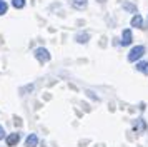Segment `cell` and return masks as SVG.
<instances>
[{"label":"cell","instance_id":"8992f818","mask_svg":"<svg viewBox=\"0 0 148 147\" xmlns=\"http://www.w3.org/2000/svg\"><path fill=\"white\" fill-rule=\"evenodd\" d=\"M90 39V35L87 32H82V33H77L75 35V40L78 42V44H87V40Z\"/></svg>","mask_w":148,"mask_h":147},{"label":"cell","instance_id":"30bf717a","mask_svg":"<svg viewBox=\"0 0 148 147\" xmlns=\"http://www.w3.org/2000/svg\"><path fill=\"white\" fill-rule=\"evenodd\" d=\"M12 5L15 8H22V7L25 5V0H12Z\"/></svg>","mask_w":148,"mask_h":147},{"label":"cell","instance_id":"52a82bcc","mask_svg":"<svg viewBox=\"0 0 148 147\" xmlns=\"http://www.w3.org/2000/svg\"><path fill=\"white\" fill-rule=\"evenodd\" d=\"M132 27L143 28V19H141V15H135L133 19H132Z\"/></svg>","mask_w":148,"mask_h":147},{"label":"cell","instance_id":"8fae6325","mask_svg":"<svg viewBox=\"0 0 148 147\" xmlns=\"http://www.w3.org/2000/svg\"><path fill=\"white\" fill-rule=\"evenodd\" d=\"M7 8H8V5L3 2V0H0V15H3V13L7 12Z\"/></svg>","mask_w":148,"mask_h":147},{"label":"cell","instance_id":"7c38bea8","mask_svg":"<svg viewBox=\"0 0 148 147\" xmlns=\"http://www.w3.org/2000/svg\"><path fill=\"white\" fill-rule=\"evenodd\" d=\"M145 122L143 120H138V124H135V130H141V129H145Z\"/></svg>","mask_w":148,"mask_h":147},{"label":"cell","instance_id":"6da1fadb","mask_svg":"<svg viewBox=\"0 0 148 147\" xmlns=\"http://www.w3.org/2000/svg\"><path fill=\"white\" fill-rule=\"evenodd\" d=\"M145 53V47L143 45H136V47H133L132 50H130V53H128V60L130 62H135V60H138Z\"/></svg>","mask_w":148,"mask_h":147},{"label":"cell","instance_id":"5bb4252c","mask_svg":"<svg viewBox=\"0 0 148 147\" xmlns=\"http://www.w3.org/2000/svg\"><path fill=\"white\" fill-rule=\"evenodd\" d=\"M97 2H105V0H97Z\"/></svg>","mask_w":148,"mask_h":147},{"label":"cell","instance_id":"ba28073f","mask_svg":"<svg viewBox=\"0 0 148 147\" xmlns=\"http://www.w3.org/2000/svg\"><path fill=\"white\" fill-rule=\"evenodd\" d=\"M72 7L82 10V8H85V7H87V0H72Z\"/></svg>","mask_w":148,"mask_h":147},{"label":"cell","instance_id":"7a4b0ae2","mask_svg":"<svg viewBox=\"0 0 148 147\" xmlns=\"http://www.w3.org/2000/svg\"><path fill=\"white\" fill-rule=\"evenodd\" d=\"M35 57L40 62H47V60H50V52H48L47 49H43V47H38L35 50Z\"/></svg>","mask_w":148,"mask_h":147},{"label":"cell","instance_id":"277c9868","mask_svg":"<svg viewBox=\"0 0 148 147\" xmlns=\"http://www.w3.org/2000/svg\"><path fill=\"white\" fill-rule=\"evenodd\" d=\"M5 140H7L8 147H14V146L18 144V140H20V134H10L8 137H5Z\"/></svg>","mask_w":148,"mask_h":147},{"label":"cell","instance_id":"3957f363","mask_svg":"<svg viewBox=\"0 0 148 147\" xmlns=\"http://www.w3.org/2000/svg\"><path fill=\"white\" fill-rule=\"evenodd\" d=\"M132 39H133L132 30H130V28L123 30V35H121V45H130V44H132Z\"/></svg>","mask_w":148,"mask_h":147},{"label":"cell","instance_id":"9c48e42d","mask_svg":"<svg viewBox=\"0 0 148 147\" xmlns=\"http://www.w3.org/2000/svg\"><path fill=\"white\" fill-rule=\"evenodd\" d=\"M136 70L138 72H143L145 75H148V62H138L136 64Z\"/></svg>","mask_w":148,"mask_h":147},{"label":"cell","instance_id":"5b68a950","mask_svg":"<svg viewBox=\"0 0 148 147\" xmlns=\"http://www.w3.org/2000/svg\"><path fill=\"white\" fill-rule=\"evenodd\" d=\"M25 146L27 147H37L38 146V137H37V134H30L25 140Z\"/></svg>","mask_w":148,"mask_h":147},{"label":"cell","instance_id":"4fadbf2b","mask_svg":"<svg viewBox=\"0 0 148 147\" xmlns=\"http://www.w3.org/2000/svg\"><path fill=\"white\" fill-rule=\"evenodd\" d=\"M2 139H5V130H3V127L0 126V140Z\"/></svg>","mask_w":148,"mask_h":147}]
</instances>
